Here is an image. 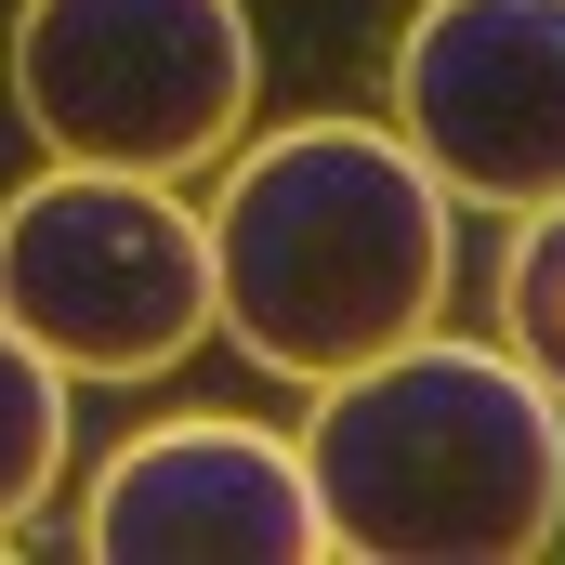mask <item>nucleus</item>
<instances>
[{"label":"nucleus","mask_w":565,"mask_h":565,"mask_svg":"<svg viewBox=\"0 0 565 565\" xmlns=\"http://www.w3.org/2000/svg\"><path fill=\"white\" fill-rule=\"evenodd\" d=\"M264 53L237 0H13V119L79 171H224Z\"/></svg>","instance_id":"obj_3"},{"label":"nucleus","mask_w":565,"mask_h":565,"mask_svg":"<svg viewBox=\"0 0 565 565\" xmlns=\"http://www.w3.org/2000/svg\"><path fill=\"white\" fill-rule=\"evenodd\" d=\"M382 79L447 211L565 198V0H422Z\"/></svg>","instance_id":"obj_5"},{"label":"nucleus","mask_w":565,"mask_h":565,"mask_svg":"<svg viewBox=\"0 0 565 565\" xmlns=\"http://www.w3.org/2000/svg\"><path fill=\"white\" fill-rule=\"evenodd\" d=\"M0 329L66 382H158L211 342V237L171 184L53 158L0 198Z\"/></svg>","instance_id":"obj_4"},{"label":"nucleus","mask_w":565,"mask_h":565,"mask_svg":"<svg viewBox=\"0 0 565 565\" xmlns=\"http://www.w3.org/2000/svg\"><path fill=\"white\" fill-rule=\"evenodd\" d=\"M53 473H66V369L26 329H0V540H26Z\"/></svg>","instance_id":"obj_7"},{"label":"nucleus","mask_w":565,"mask_h":565,"mask_svg":"<svg viewBox=\"0 0 565 565\" xmlns=\"http://www.w3.org/2000/svg\"><path fill=\"white\" fill-rule=\"evenodd\" d=\"M316 526L355 565H526L565 540V408L500 342H395L316 382Z\"/></svg>","instance_id":"obj_2"},{"label":"nucleus","mask_w":565,"mask_h":565,"mask_svg":"<svg viewBox=\"0 0 565 565\" xmlns=\"http://www.w3.org/2000/svg\"><path fill=\"white\" fill-rule=\"evenodd\" d=\"M93 565H316V473L264 422H145L79 500Z\"/></svg>","instance_id":"obj_6"},{"label":"nucleus","mask_w":565,"mask_h":565,"mask_svg":"<svg viewBox=\"0 0 565 565\" xmlns=\"http://www.w3.org/2000/svg\"><path fill=\"white\" fill-rule=\"evenodd\" d=\"M198 237L211 329L277 382H342L447 316V184L395 119H289L224 145Z\"/></svg>","instance_id":"obj_1"},{"label":"nucleus","mask_w":565,"mask_h":565,"mask_svg":"<svg viewBox=\"0 0 565 565\" xmlns=\"http://www.w3.org/2000/svg\"><path fill=\"white\" fill-rule=\"evenodd\" d=\"M500 355L526 382H553V408H565V198L513 211V250H500Z\"/></svg>","instance_id":"obj_8"}]
</instances>
